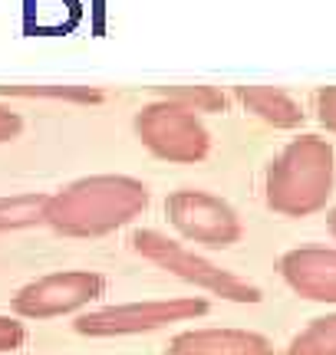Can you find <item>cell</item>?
Returning <instances> with one entry per match:
<instances>
[{
	"label": "cell",
	"instance_id": "obj_6",
	"mask_svg": "<svg viewBox=\"0 0 336 355\" xmlns=\"http://www.w3.org/2000/svg\"><path fill=\"white\" fill-rule=\"evenodd\" d=\"M165 214L181 237L205 243V247H215V250L234 247L244 237V224H241L237 211L228 201L208 194V191L198 188L171 191L165 198Z\"/></svg>",
	"mask_w": 336,
	"mask_h": 355
},
{
	"label": "cell",
	"instance_id": "obj_9",
	"mask_svg": "<svg viewBox=\"0 0 336 355\" xmlns=\"http://www.w3.org/2000/svg\"><path fill=\"white\" fill-rule=\"evenodd\" d=\"M165 355H274V345L247 329H188L168 343Z\"/></svg>",
	"mask_w": 336,
	"mask_h": 355
},
{
	"label": "cell",
	"instance_id": "obj_4",
	"mask_svg": "<svg viewBox=\"0 0 336 355\" xmlns=\"http://www.w3.org/2000/svg\"><path fill=\"white\" fill-rule=\"evenodd\" d=\"M135 135L156 158L178 162V165H194L211 152V135L201 125L198 112L171 99H156L142 105L135 112Z\"/></svg>",
	"mask_w": 336,
	"mask_h": 355
},
{
	"label": "cell",
	"instance_id": "obj_10",
	"mask_svg": "<svg viewBox=\"0 0 336 355\" xmlns=\"http://www.w3.org/2000/svg\"><path fill=\"white\" fill-rule=\"evenodd\" d=\"M237 99L244 102L247 112H254L260 122L274 128H297L303 122L300 102L277 86H237Z\"/></svg>",
	"mask_w": 336,
	"mask_h": 355
},
{
	"label": "cell",
	"instance_id": "obj_2",
	"mask_svg": "<svg viewBox=\"0 0 336 355\" xmlns=\"http://www.w3.org/2000/svg\"><path fill=\"white\" fill-rule=\"evenodd\" d=\"M336 155L320 135H300L267 165L264 198L267 207L284 217H307L326 207L333 194Z\"/></svg>",
	"mask_w": 336,
	"mask_h": 355
},
{
	"label": "cell",
	"instance_id": "obj_12",
	"mask_svg": "<svg viewBox=\"0 0 336 355\" xmlns=\"http://www.w3.org/2000/svg\"><path fill=\"white\" fill-rule=\"evenodd\" d=\"M287 355H336V313L313 319L307 329L297 332L287 345Z\"/></svg>",
	"mask_w": 336,
	"mask_h": 355
},
{
	"label": "cell",
	"instance_id": "obj_7",
	"mask_svg": "<svg viewBox=\"0 0 336 355\" xmlns=\"http://www.w3.org/2000/svg\"><path fill=\"white\" fill-rule=\"evenodd\" d=\"M106 293V277L92 270H63L26 283L13 296V313L24 319L69 316Z\"/></svg>",
	"mask_w": 336,
	"mask_h": 355
},
{
	"label": "cell",
	"instance_id": "obj_5",
	"mask_svg": "<svg viewBox=\"0 0 336 355\" xmlns=\"http://www.w3.org/2000/svg\"><path fill=\"white\" fill-rule=\"evenodd\" d=\"M208 313V300L201 296H171V300H145V303H122L90 309L73 322L79 336L90 339H112V336H139V332L162 329L168 322H185Z\"/></svg>",
	"mask_w": 336,
	"mask_h": 355
},
{
	"label": "cell",
	"instance_id": "obj_14",
	"mask_svg": "<svg viewBox=\"0 0 336 355\" xmlns=\"http://www.w3.org/2000/svg\"><path fill=\"white\" fill-rule=\"evenodd\" d=\"M0 96L20 99H69V102H103V92L92 86H0Z\"/></svg>",
	"mask_w": 336,
	"mask_h": 355
},
{
	"label": "cell",
	"instance_id": "obj_11",
	"mask_svg": "<svg viewBox=\"0 0 336 355\" xmlns=\"http://www.w3.org/2000/svg\"><path fill=\"white\" fill-rule=\"evenodd\" d=\"M47 204H50V194H37V191L0 198V234L47 224Z\"/></svg>",
	"mask_w": 336,
	"mask_h": 355
},
{
	"label": "cell",
	"instance_id": "obj_16",
	"mask_svg": "<svg viewBox=\"0 0 336 355\" xmlns=\"http://www.w3.org/2000/svg\"><path fill=\"white\" fill-rule=\"evenodd\" d=\"M317 119L326 132H336V86H324L317 92Z\"/></svg>",
	"mask_w": 336,
	"mask_h": 355
},
{
	"label": "cell",
	"instance_id": "obj_15",
	"mask_svg": "<svg viewBox=\"0 0 336 355\" xmlns=\"http://www.w3.org/2000/svg\"><path fill=\"white\" fill-rule=\"evenodd\" d=\"M26 343V326L20 319L0 316V352H17Z\"/></svg>",
	"mask_w": 336,
	"mask_h": 355
},
{
	"label": "cell",
	"instance_id": "obj_1",
	"mask_svg": "<svg viewBox=\"0 0 336 355\" xmlns=\"http://www.w3.org/2000/svg\"><path fill=\"white\" fill-rule=\"evenodd\" d=\"M149 207V188L129 175H90L50 194L47 224L66 237H103Z\"/></svg>",
	"mask_w": 336,
	"mask_h": 355
},
{
	"label": "cell",
	"instance_id": "obj_3",
	"mask_svg": "<svg viewBox=\"0 0 336 355\" xmlns=\"http://www.w3.org/2000/svg\"><path fill=\"white\" fill-rule=\"evenodd\" d=\"M132 247L149 260V263L168 270L171 277L192 283L198 290L221 296V300H231V303H260V290L247 279L234 277L231 270H221L218 263L205 260L201 254H194L188 247H181L178 241H171L158 230H135L132 234Z\"/></svg>",
	"mask_w": 336,
	"mask_h": 355
},
{
	"label": "cell",
	"instance_id": "obj_18",
	"mask_svg": "<svg viewBox=\"0 0 336 355\" xmlns=\"http://www.w3.org/2000/svg\"><path fill=\"white\" fill-rule=\"evenodd\" d=\"M330 234H333V237H336V211H333V214H330Z\"/></svg>",
	"mask_w": 336,
	"mask_h": 355
},
{
	"label": "cell",
	"instance_id": "obj_17",
	"mask_svg": "<svg viewBox=\"0 0 336 355\" xmlns=\"http://www.w3.org/2000/svg\"><path fill=\"white\" fill-rule=\"evenodd\" d=\"M20 132H24V119L13 112L10 105L0 102V145H3V141H13Z\"/></svg>",
	"mask_w": 336,
	"mask_h": 355
},
{
	"label": "cell",
	"instance_id": "obj_8",
	"mask_svg": "<svg viewBox=\"0 0 336 355\" xmlns=\"http://www.w3.org/2000/svg\"><path fill=\"white\" fill-rule=\"evenodd\" d=\"M287 286L313 303H336V247H297L280 257Z\"/></svg>",
	"mask_w": 336,
	"mask_h": 355
},
{
	"label": "cell",
	"instance_id": "obj_13",
	"mask_svg": "<svg viewBox=\"0 0 336 355\" xmlns=\"http://www.w3.org/2000/svg\"><path fill=\"white\" fill-rule=\"evenodd\" d=\"M162 99H171L192 112H224L228 96L215 86H162Z\"/></svg>",
	"mask_w": 336,
	"mask_h": 355
}]
</instances>
